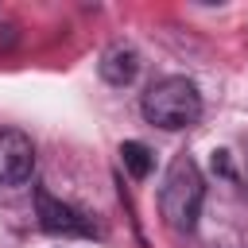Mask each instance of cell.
I'll return each instance as SVG.
<instances>
[{
    "label": "cell",
    "instance_id": "1",
    "mask_svg": "<svg viewBox=\"0 0 248 248\" xmlns=\"http://www.w3.org/2000/svg\"><path fill=\"white\" fill-rule=\"evenodd\" d=\"M202 202H205V178H202L198 163L190 155H174L167 174H163V186H159V213H163V221L174 232H190L198 225Z\"/></svg>",
    "mask_w": 248,
    "mask_h": 248
},
{
    "label": "cell",
    "instance_id": "2",
    "mask_svg": "<svg viewBox=\"0 0 248 248\" xmlns=\"http://www.w3.org/2000/svg\"><path fill=\"white\" fill-rule=\"evenodd\" d=\"M140 108H143L147 124L178 132V128L198 124V116H202V93H198V85L190 78H159L155 85H147Z\"/></svg>",
    "mask_w": 248,
    "mask_h": 248
},
{
    "label": "cell",
    "instance_id": "3",
    "mask_svg": "<svg viewBox=\"0 0 248 248\" xmlns=\"http://www.w3.org/2000/svg\"><path fill=\"white\" fill-rule=\"evenodd\" d=\"M35 205H39V225L54 236H93V225L81 209L58 202L50 190H39L35 194Z\"/></svg>",
    "mask_w": 248,
    "mask_h": 248
},
{
    "label": "cell",
    "instance_id": "4",
    "mask_svg": "<svg viewBox=\"0 0 248 248\" xmlns=\"http://www.w3.org/2000/svg\"><path fill=\"white\" fill-rule=\"evenodd\" d=\"M35 170V147L23 132H0V186H23Z\"/></svg>",
    "mask_w": 248,
    "mask_h": 248
},
{
    "label": "cell",
    "instance_id": "5",
    "mask_svg": "<svg viewBox=\"0 0 248 248\" xmlns=\"http://www.w3.org/2000/svg\"><path fill=\"white\" fill-rule=\"evenodd\" d=\"M136 70H140V54H136L132 46H112V50H105V58H101V78H105L108 85H128V81L136 78Z\"/></svg>",
    "mask_w": 248,
    "mask_h": 248
},
{
    "label": "cell",
    "instance_id": "6",
    "mask_svg": "<svg viewBox=\"0 0 248 248\" xmlns=\"http://www.w3.org/2000/svg\"><path fill=\"white\" fill-rule=\"evenodd\" d=\"M120 159H124V170H128L132 178H147V174H151V151H147L143 143H136V140L120 143Z\"/></svg>",
    "mask_w": 248,
    "mask_h": 248
}]
</instances>
